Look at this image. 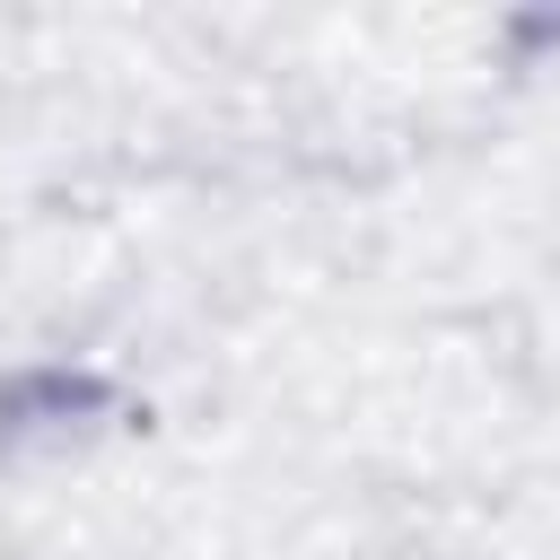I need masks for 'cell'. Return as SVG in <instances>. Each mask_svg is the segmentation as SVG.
I'll return each instance as SVG.
<instances>
[{
  "label": "cell",
  "instance_id": "obj_1",
  "mask_svg": "<svg viewBox=\"0 0 560 560\" xmlns=\"http://www.w3.org/2000/svg\"><path fill=\"white\" fill-rule=\"evenodd\" d=\"M105 420H114V385L96 368L44 359L0 376V455H61V446H88Z\"/></svg>",
  "mask_w": 560,
  "mask_h": 560
}]
</instances>
